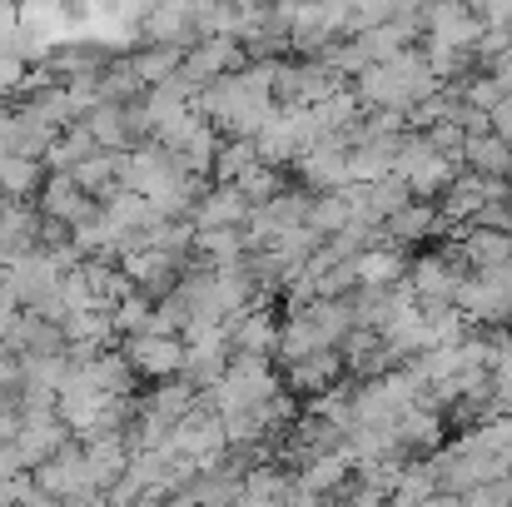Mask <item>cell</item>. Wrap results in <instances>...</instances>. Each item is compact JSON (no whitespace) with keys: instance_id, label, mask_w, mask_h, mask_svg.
<instances>
[{"instance_id":"obj_3","label":"cell","mask_w":512,"mask_h":507,"mask_svg":"<svg viewBox=\"0 0 512 507\" xmlns=\"http://www.w3.org/2000/svg\"><path fill=\"white\" fill-rule=\"evenodd\" d=\"M463 507H512V488L508 483H483V488L468 493V503Z\"/></svg>"},{"instance_id":"obj_4","label":"cell","mask_w":512,"mask_h":507,"mask_svg":"<svg viewBox=\"0 0 512 507\" xmlns=\"http://www.w3.org/2000/svg\"><path fill=\"white\" fill-rule=\"evenodd\" d=\"M498 30H508V40H512V0H508V10H503V25Z\"/></svg>"},{"instance_id":"obj_1","label":"cell","mask_w":512,"mask_h":507,"mask_svg":"<svg viewBox=\"0 0 512 507\" xmlns=\"http://www.w3.org/2000/svg\"><path fill=\"white\" fill-rule=\"evenodd\" d=\"M433 85H438L433 65L423 55H408V50L393 55V60H383V65H368L358 75L363 100L378 105V110H413V105H423L433 95Z\"/></svg>"},{"instance_id":"obj_2","label":"cell","mask_w":512,"mask_h":507,"mask_svg":"<svg viewBox=\"0 0 512 507\" xmlns=\"http://www.w3.org/2000/svg\"><path fill=\"white\" fill-rule=\"evenodd\" d=\"M125 358L135 373H150V378H170L184 373V348L174 343V334H155V329H140L125 343Z\"/></svg>"}]
</instances>
